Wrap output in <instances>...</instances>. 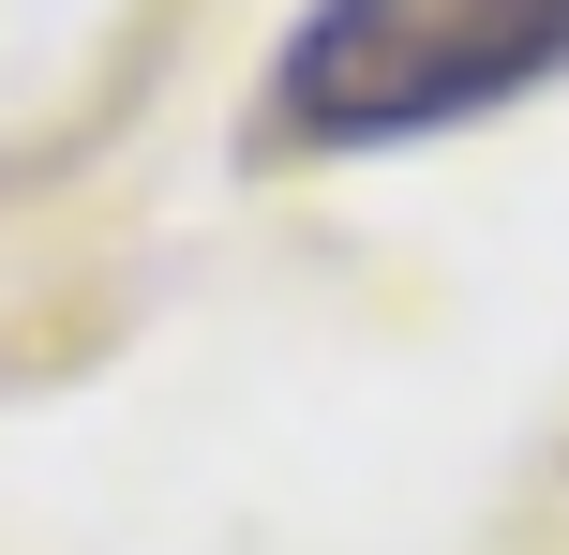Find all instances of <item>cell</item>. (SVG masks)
<instances>
[{"mask_svg": "<svg viewBox=\"0 0 569 555\" xmlns=\"http://www.w3.org/2000/svg\"><path fill=\"white\" fill-rule=\"evenodd\" d=\"M540 76H569V0H315L256 90V136L270 150H405V136L525 106Z\"/></svg>", "mask_w": 569, "mask_h": 555, "instance_id": "obj_1", "label": "cell"}]
</instances>
